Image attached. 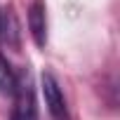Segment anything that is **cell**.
Here are the masks:
<instances>
[{"label":"cell","mask_w":120,"mask_h":120,"mask_svg":"<svg viewBox=\"0 0 120 120\" xmlns=\"http://www.w3.org/2000/svg\"><path fill=\"white\" fill-rule=\"evenodd\" d=\"M14 108H12V120H38V101H35V90L31 78L24 73L17 78L14 85Z\"/></svg>","instance_id":"obj_1"},{"label":"cell","mask_w":120,"mask_h":120,"mask_svg":"<svg viewBox=\"0 0 120 120\" xmlns=\"http://www.w3.org/2000/svg\"><path fill=\"white\" fill-rule=\"evenodd\" d=\"M40 87H42V94H45V104H47V111L54 120H68V111H66V99H64V92L59 87L56 78L52 73H42L40 78Z\"/></svg>","instance_id":"obj_2"},{"label":"cell","mask_w":120,"mask_h":120,"mask_svg":"<svg viewBox=\"0 0 120 120\" xmlns=\"http://www.w3.org/2000/svg\"><path fill=\"white\" fill-rule=\"evenodd\" d=\"M28 31L35 42V47L47 45V19H45V0H33L28 10Z\"/></svg>","instance_id":"obj_3"},{"label":"cell","mask_w":120,"mask_h":120,"mask_svg":"<svg viewBox=\"0 0 120 120\" xmlns=\"http://www.w3.org/2000/svg\"><path fill=\"white\" fill-rule=\"evenodd\" d=\"M17 85V75L10 66V61L0 54V94H12Z\"/></svg>","instance_id":"obj_4"},{"label":"cell","mask_w":120,"mask_h":120,"mask_svg":"<svg viewBox=\"0 0 120 120\" xmlns=\"http://www.w3.org/2000/svg\"><path fill=\"white\" fill-rule=\"evenodd\" d=\"M0 38H3V12H0Z\"/></svg>","instance_id":"obj_5"}]
</instances>
